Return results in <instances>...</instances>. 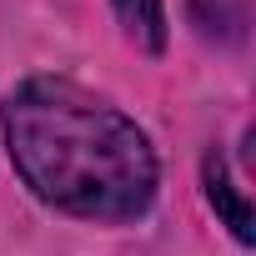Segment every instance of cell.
Instances as JSON below:
<instances>
[{
	"label": "cell",
	"mask_w": 256,
	"mask_h": 256,
	"mask_svg": "<svg viewBox=\"0 0 256 256\" xmlns=\"http://www.w3.org/2000/svg\"><path fill=\"white\" fill-rule=\"evenodd\" d=\"M0 120L16 171L56 211L86 221H131L151 206V141L100 96L56 76H36L10 90Z\"/></svg>",
	"instance_id": "obj_1"
},
{
	"label": "cell",
	"mask_w": 256,
	"mask_h": 256,
	"mask_svg": "<svg viewBox=\"0 0 256 256\" xmlns=\"http://www.w3.org/2000/svg\"><path fill=\"white\" fill-rule=\"evenodd\" d=\"M206 196H211V206L221 211V221L231 226V236H236V241H251V201L231 186L226 161H221L216 151L206 156Z\"/></svg>",
	"instance_id": "obj_2"
},
{
	"label": "cell",
	"mask_w": 256,
	"mask_h": 256,
	"mask_svg": "<svg viewBox=\"0 0 256 256\" xmlns=\"http://www.w3.org/2000/svg\"><path fill=\"white\" fill-rule=\"evenodd\" d=\"M126 36H131L141 50H161L166 46V6L161 0H110Z\"/></svg>",
	"instance_id": "obj_3"
}]
</instances>
